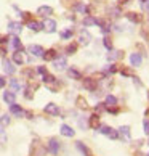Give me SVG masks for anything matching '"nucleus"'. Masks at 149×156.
<instances>
[{
  "label": "nucleus",
  "mask_w": 149,
  "mask_h": 156,
  "mask_svg": "<svg viewBox=\"0 0 149 156\" xmlns=\"http://www.w3.org/2000/svg\"><path fill=\"white\" fill-rule=\"evenodd\" d=\"M146 156H149V153H147V154H146Z\"/></svg>",
  "instance_id": "59"
},
{
  "label": "nucleus",
  "mask_w": 149,
  "mask_h": 156,
  "mask_svg": "<svg viewBox=\"0 0 149 156\" xmlns=\"http://www.w3.org/2000/svg\"><path fill=\"white\" fill-rule=\"evenodd\" d=\"M27 27H29L32 32H40V31H43L42 23H40V21H34V20L27 21Z\"/></svg>",
  "instance_id": "26"
},
{
  "label": "nucleus",
  "mask_w": 149,
  "mask_h": 156,
  "mask_svg": "<svg viewBox=\"0 0 149 156\" xmlns=\"http://www.w3.org/2000/svg\"><path fill=\"white\" fill-rule=\"evenodd\" d=\"M36 73H37V74H40V76H43V74H47L48 71H47V68H45V66H37Z\"/></svg>",
  "instance_id": "49"
},
{
  "label": "nucleus",
  "mask_w": 149,
  "mask_h": 156,
  "mask_svg": "<svg viewBox=\"0 0 149 156\" xmlns=\"http://www.w3.org/2000/svg\"><path fill=\"white\" fill-rule=\"evenodd\" d=\"M82 84H83V89L88 90V92H96V89H98V80L93 79V77L82 79Z\"/></svg>",
  "instance_id": "6"
},
{
  "label": "nucleus",
  "mask_w": 149,
  "mask_h": 156,
  "mask_svg": "<svg viewBox=\"0 0 149 156\" xmlns=\"http://www.w3.org/2000/svg\"><path fill=\"white\" fill-rule=\"evenodd\" d=\"M146 116H149V109H146Z\"/></svg>",
  "instance_id": "57"
},
{
  "label": "nucleus",
  "mask_w": 149,
  "mask_h": 156,
  "mask_svg": "<svg viewBox=\"0 0 149 156\" xmlns=\"http://www.w3.org/2000/svg\"><path fill=\"white\" fill-rule=\"evenodd\" d=\"M147 100H149V92H147Z\"/></svg>",
  "instance_id": "58"
},
{
  "label": "nucleus",
  "mask_w": 149,
  "mask_h": 156,
  "mask_svg": "<svg viewBox=\"0 0 149 156\" xmlns=\"http://www.w3.org/2000/svg\"><path fill=\"white\" fill-rule=\"evenodd\" d=\"M36 69H32V68H26V69H22L21 71V76L24 77V79H27V80H32L34 77H36Z\"/></svg>",
  "instance_id": "32"
},
{
  "label": "nucleus",
  "mask_w": 149,
  "mask_h": 156,
  "mask_svg": "<svg viewBox=\"0 0 149 156\" xmlns=\"http://www.w3.org/2000/svg\"><path fill=\"white\" fill-rule=\"evenodd\" d=\"M76 105H77L79 109H88V101L85 100L82 95H79V97L76 98Z\"/></svg>",
  "instance_id": "35"
},
{
  "label": "nucleus",
  "mask_w": 149,
  "mask_h": 156,
  "mask_svg": "<svg viewBox=\"0 0 149 156\" xmlns=\"http://www.w3.org/2000/svg\"><path fill=\"white\" fill-rule=\"evenodd\" d=\"M10 114L15 118H24V108H22L21 105H18V103H11L10 105Z\"/></svg>",
  "instance_id": "12"
},
{
  "label": "nucleus",
  "mask_w": 149,
  "mask_h": 156,
  "mask_svg": "<svg viewBox=\"0 0 149 156\" xmlns=\"http://www.w3.org/2000/svg\"><path fill=\"white\" fill-rule=\"evenodd\" d=\"M147 18H149V16H147Z\"/></svg>",
  "instance_id": "62"
},
{
  "label": "nucleus",
  "mask_w": 149,
  "mask_h": 156,
  "mask_svg": "<svg viewBox=\"0 0 149 156\" xmlns=\"http://www.w3.org/2000/svg\"><path fill=\"white\" fill-rule=\"evenodd\" d=\"M10 42V37L8 36H3V34H0V45H7Z\"/></svg>",
  "instance_id": "47"
},
{
  "label": "nucleus",
  "mask_w": 149,
  "mask_h": 156,
  "mask_svg": "<svg viewBox=\"0 0 149 156\" xmlns=\"http://www.w3.org/2000/svg\"><path fill=\"white\" fill-rule=\"evenodd\" d=\"M7 143V132H5V127H0V147H3Z\"/></svg>",
  "instance_id": "40"
},
{
  "label": "nucleus",
  "mask_w": 149,
  "mask_h": 156,
  "mask_svg": "<svg viewBox=\"0 0 149 156\" xmlns=\"http://www.w3.org/2000/svg\"><path fill=\"white\" fill-rule=\"evenodd\" d=\"M124 56V53L120 50H109V55H107V61H111V63H114V61H117V60H120Z\"/></svg>",
  "instance_id": "28"
},
{
  "label": "nucleus",
  "mask_w": 149,
  "mask_h": 156,
  "mask_svg": "<svg viewBox=\"0 0 149 156\" xmlns=\"http://www.w3.org/2000/svg\"><path fill=\"white\" fill-rule=\"evenodd\" d=\"M66 71H67V76H69L71 79H74V80H82L83 79V74L76 68H67Z\"/></svg>",
  "instance_id": "20"
},
{
  "label": "nucleus",
  "mask_w": 149,
  "mask_h": 156,
  "mask_svg": "<svg viewBox=\"0 0 149 156\" xmlns=\"http://www.w3.org/2000/svg\"><path fill=\"white\" fill-rule=\"evenodd\" d=\"M117 103H119V100H117V97H114V95H106V98H104V105H106V108H111V106H117Z\"/></svg>",
  "instance_id": "33"
},
{
  "label": "nucleus",
  "mask_w": 149,
  "mask_h": 156,
  "mask_svg": "<svg viewBox=\"0 0 149 156\" xmlns=\"http://www.w3.org/2000/svg\"><path fill=\"white\" fill-rule=\"evenodd\" d=\"M103 111H106V105H104V103H98V105H96L95 106V113H103Z\"/></svg>",
  "instance_id": "45"
},
{
  "label": "nucleus",
  "mask_w": 149,
  "mask_h": 156,
  "mask_svg": "<svg viewBox=\"0 0 149 156\" xmlns=\"http://www.w3.org/2000/svg\"><path fill=\"white\" fill-rule=\"evenodd\" d=\"M43 111L47 114H50V116H59L61 114V109H59V106L56 105V103H47L45 108H43Z\"/></svg>",
  "instance_id": "13"
},
{
  "label": "nucleus",
  "mask_w": 149,
  "mask_h": 156,
  "mask_svg": "<svg viewBox=\"0 0 149 156\" xmlns=\"http://www.w3.org/2000/svg\"><path fill=\"white\" fill-rule=\"evenodd\" d=\"M103 45H104L107 50H112V40H111V37H104V39H103Z\"/></svg>",
  "instance_id": "44"
},
{
  "label": "nucleus",
  "mask_w": 149,
  "mask_h": 156,
  "mask_svg": "<svg viewBox=\"0 0 149 156\" xmlns=\"http://www.w3.org/2000/svg\"><path fill=\"white\" fill-rule=\"evenodd\" d=\"M119 138H122L124 142H130L131 140V130H130V126H120L119 129Z\"/></svg>",
  "instance_id": "9"
},
{
  "label": "nucleus",
  "mask_w": 149,
  "mask_h": 156,
  "mask_svg": "<svg viewBox=\"0 0 149 156\" xmlns=\"http://www.w3.org/2000/svg\"><path fill=\"white\" fill-rule=\"evenodd\" d=\"M24 118L26 119H34V113L29 111V109H24Z\"/></svg>",
  "instance_id": "50"
},
{
  "label": "nucleus",
  "mask_w": 149,
  "mask_h": 156,
  "mask_svg": "<svg viewBox=\"0 0 149 156\" xmlns=\"http://www.w3.org/2000/svg\"><path fill=\"white\" fill-rule=\"evenodd\" d=\"M8 85H10V90L15 92V94L21 90V82H19V80L16 79V77H11V79L8 80Z\"/></svg>",
  "instance_id": "31"
},
{
  "label": "nucleus",
  "mask_w": 149,
  "mask_h": 156,
  "mask_svg": "<svg viewBox=\"0 0 149 156\" xmlns=\"http://www.w3.org/2000/svg\"><path fill=\"white\" fill-rule=\"evenodd\" d=\"M76 148L79 150L80 153H82L83 156H93V153H91V150L85 145L83 142H76Z\"/></svg>",
  "instance_id": "24"
},
{
  "label": "nucleus",
  "mask_w": 149,
  "mask_h": 156,
  "mask_svg": "<svg viewBox=\"0 0 149 156\" xmlns=\"http://www.w3.org/2000/svg\"><path fill=\"white\" fill-rule=\"evenodd\" d=\"M2 68H3V73H5V74H8V76H13V74L16 73V66H15V63L11 61V60L3 58V61H2Z\"/></svg>",
  "instance_id": "10"
},
{
  "label": "nucleus",
  "mask_w": 149,
  "mask_h": 156,
  "mask_svg": "<svg viewBox=\"0 0 149 156\" xmlns=\"http://www.w3.org/2000/svg\"><path fill=\"white\" fill-rule=\"evenodd\" d=\"M117 71H119V68H117L116 65H114V63H111V65H107V66L104 68L103 74H104V76H109V74H111V76H112V74H116Z\"/></svg>",
  "instance_id": "37"
},
{
  "label": "nucleus",
  "mask_w": 149,
  "mask_h": 156,
  "mask_svg": "<svg viewBox=\"0 0 149 156\" xmlns=\"http://www.w3.org/2000/svg\"><path fill=\"white\" fill-rule=\"evenodd\" d=\"M141 8H143V10H149V2H144V3H141Z\"/></svg>",
  "instance_id": "54"
},
{
  "label": "nucleus",
  "mask_w": 149,
  "mask_h": 156,
  "mask_svg": "<svg viewBox=\"0 0 149 156\" xmlns=\"http://www.w3.org/2000/svg\"><path fill=\"white\" fill-rule=\"evenodd\" d=\"M125 18H127L130 23H133V24H140V23L143 21V16L140 13H135V11H130V13L125 15Z\"/></svg>",
  "instance_id": "22"
},
{
  "label": "nucleus",
  "mask_w": 149,
  "mask_h": 156,
  "mask_svg": "<svg viewBox=\"0 0 149 156\" xmlns=\"http://www.w3.org/2000/svg\"><path fill=\"white\" fill-rule=\"evenodd\" d=\"M106 111L111 113V114H119L120 113V108L119 106H111V108H106Z\"/></svg>",
  "instance_id": "46"
},
{
  "label": "nucleus",
  "mask_w": 149,
  "mask_h": 156,
  "mask_svg": "<svg viewBox=\"0 0 149 156\" xmlns=\"http://www.w3.org/2000/svg\"><path fill=\"white\" fill-rule=\"evenodd\" d=\"M7 27H8V32L11 36H19L22 31V23L21 21H10Z\"/></svg>",
  "instance_id": "5"
},
{
  "label": "nucleus",
  "mask_w": 149,
  "mask_h": 156,
  "mask_svg": "<svg viewBox=\"0 0 149 156\" xmlns=\"http://www.w3.org/2000/svg\"><path fill=\"white\" fill-rule=\"evenodd\" d=\"M59 134H61L63 137L72 138L74 135H76V130H74V129H72L71 126H67V124H63V126L59 127Z\"/></svg>",
  "instance_id": "16"
},
{
  "label": "nucleus",
  "mask_w": 149,
  "mask_h": 156,
  "mask_svg": "<svg viewBox=\"0 0 149 156\" xmlns=\"http://www.w3.org/2000/svg\"><path fill=\"white\" fill-rule=\"evenodd\" d=\"M119 73L122 74L124 77H133V73H131L130 69H127V68H122V69H119Z\"/></svg>",
  "instance_id": "43"
},
{
  "label": "nucleus",
  "mask_w": 149,
  "mask_h": 156,
  "mask_svg": "<svg viewBox=\"0 0 149 156\" xmlns=\"http://www.w3.org/2000/svg\"><path fill=\"white\" fill-rule=\"evenodd\" d=\"M77 45H85V47H87V45L91 42V34L87 31V29H82L79 32V37H77Z\"/></svg>",
  "instance_id": "8"
},
{
  "label": "nucleus",
  "mask_w": 149,
  "mask_h": 156,
  "mask_svg": "<svg viewBox=\"0 0 149 156\" xmlns=\"http://www.w3.org/2000/svg\"><path fill=\"white\" fill-rule=\"evenodd\" d=\"M10 44H11V47H13L15 51H22V44H21V39L18 36L10 37Z\"/></svg>",
  "instance_id": "25"
},
{
  "label": "nucleus",
  "mask_w": 149,
  "mask_h": 156,
  "mask_svg": "<svg viewBox=\"0 0 149 156\" xmlns=\"http://www.w3.org/2000/svg\"><path fill=\"white\" fill-rule=\"evenodd\" d=\"M56 56H58V53H56V50L55 48H48V50H45L43 51V55H42V58L45 61H53Z\"/></svg>",
  "instance_id": "27"
},
{
  "label": "nucleus",
  "mask_w": 149,
  "mask_h": 156,
  "mask_svg": "<svg viewBox=\"0 0 149 156\" xmlns=\"http://www.w3.org/2000/svg\"><path fill=\"white\" fill-rule=\"evenodd\" d=\"M130 65L133 68H138L143 65V55L138 53V51H135V53H130Z\"/></svg>",
  "instance_id": "15"
},
{
  "label": "nucleus",
  "mask_w": 149,
  "mask_h": 156,
  "mask_svg": "<svg viewBox=\"0 0 149 156\" xmlns=\"http://www.w3.org/2000/svg\"><path fill=\"white\" fill-rule=\"evenodd\" d=\"M88 127L98 130V127H100V114L98 113H93L88 116Z\"/></svg>",
  "instance_id": "19"
},
{
  "label": "nucleus",
  "mask_w": 149,
  "mask_h": 156,
  "mask_svg": "<svg viewBox=\"0 0 149 156\" xmlns=\"http://www.w3.org/2000/svg\"><path fill=\"white\" fill-rule=\"evenodd\" d=\"M74 11H77L80 15H90V7L85 2H77L74 5Z\"/></svg>",
  "instance_id": "17"
},
{
  "label": "nucleus",
  "mask_w": 149,
  "mask_h": 156,
  "mask_svg": "<svg viewBox=\"0 0 149 156\" xmlns=\"http://www.w3.org/2000/svg\"><path fill=\"white\" fill-rule=\"evenodd\" d=\"M79 126H80V129H82V130L88 129V119H85V118H79Z\"/></svg>",
  "instance_id": "42"
},
{
  "label": "nucleus",
  "mask_w": 149,
  "mask_h": 156,
  "mask_svg": "<svg viewBox=\"0 0 149 156\" xmlns=\"http://www.w3.org/2000/svg\"><path fill=\"white\" fill-rule=\"evenodd\" d=\"M8 80L5 79V76H0V89H5V85H7Z\"/></svg>",
  "instance_id": "51"
},
{
  "label": "nucleus",
  "mask_w": 149,
  "mask_h": 156,
  "mask_svg": "<svg viewBox=\"0 0 149 156\" xmlns=\"http://www.w3.org/2000/svg\"><path fill=\"white\" fill-rule=\"evenodd\" d=\"M0 56H2V58H5V56H7V48H5L3 45H0Z\"/></svg>",
  "instance_id": "52"
},
{
  "label": "nucleus",
  "mask_w": 149,
  "mask_h": 156,
  "mask_svg": "<svg viewBox=\"0 0 149 156\" xmlns=\"http://www.w3.org/2000/svg\"><path fill=\"white\" fill-rule=\"evenodd\" d=\"M24 98H26V100H32V98H34V92H32V89L29 87V85L24 89Z\"/></svg>",
  "instance_id": "41"
},
{
  "label": "nucleus",
  "mask_w": 149,
  "mask_h": 156,
  "mask_svg": "<svg viewBox=\"0 0 149 156\" xmlns=\"http://www.w3.org/2000/svg\"><path fill=\"white\" fill-rule=\"evenodd\" d=\"M135 156H138V154H135Z\"/></svg>",
  "instance_id": "60"
},
{
  "label": "nucleus",
  "mask_w": 149,
  "mask_h": 156,
  "mask_svg": "<svg viewBox=\"0 0 149 156\" xmlns=\"http://www.w3.org/2000/svg\"><path fill=\"white\" fill-rule=\"evenodd\" d=\"M130 2H131V0H119V5H127Z\"/></svg>",
  "instance_id": "55"
},
{
  "label": "nucleus",
  "mask_w": 149,
  "mask_h": 156,
  "mask_svg": "<svg viewBox=\"0 0 149 156\" xmlns=\"http://www.w3.org/2000/svg\"><path fill=\"white\" fill-rule=\"evenodd\" d=\"M27 51H29V53H31L32 56H36V58H42V55H43L45 48L42 47V45L31 44V45H27Z\"/></svg>",
  "instance_id": "7"
},
{
  "label": "nucleus",
  "mask_w": 149,
  "mask_h": 156,
  "mask_svg": "<svg viewBox=\"0 0 149 156\" xmlns=\"http://www.w3.org/2000/svg\"><path fill=\"white\" fill-rule=\"evenodd\" d=\"M59 150H61V142L56 137H51L50 140H48V143H47V153L56 156V154L59 153Z\"/></svg>",
  "instance_id": "1"
},
{
  "label": "nucleus",
  "mask_w": 149,
  "mask_h": 156,
  "mask_svg": "<svg viewBox=\"0 0 149 156\" xmlns=\"http://www.w3.org/2000/svg\"><path fill=\"white\" fill-rule=\"evenodd\" d=\"M98 130L101 132L103 135L112 138V140H119V132L116 129H112V127H109V126H100Z\"/></svg>",
  "instance_id": "4"
},
{
  "label": "nucleus",
  "mask_w": 149,
  "mask_h": 156,
  "mask_svg": "<svg viewBox=\"0 0 149 156\" xmlns=\"http://www.w3.org/2000/svg\"><path fill=\"white\" fill-rule=\"evenodd\" d=\"M42 82L47 84V85H53V84L58 82V80H56V77L53 76V74L47 73V74H43V76H42Z\"/></svg>",
  "instance_id": "34"
},
{
  "label": "nucleus",
  "mask_w": 149,
  "mask_h": 156,
  "mask_svg": "<svg viewBox=\"0 0 149 156\" xmlns=\"http://www.w3.org/2000/svg\"><path fill=\"white\" fill-rule=\"evenodd\" d=\"M72 36H74V27H67V29H64V31L59 32V37H61L63 40H69Z\"/></svg>",
  "instance_id": "36"
},
{
  "label": "nucleus",
  "mask_w": 149,
  "mask_h": 156,
  "mask_svg": "<svg viewBox=\"0 0 149 156\" xmlns=\"http://www.w3.org/2000/svg\"><path fill=\"white\" fill-rule=\"evenodd\" d=\"M37 15L39 16H43V18H48L50 15H53V8L48 7V5H42V7L37 8Z\"/></svg>",
  "instance_id": "21"
},
{
  "label": "nucleus",
  "mask_w": 149,
  "mask_h": 156,
  "mask_svg": "<svg viewBox=\"0 0 149 156\" xmlns=\"http://www.w3.org/2000/svg\"><path fill=\"white\" fill-rule=\"evenodd\" d=\"M3 101L7 103V105H11V103H16V94L11 90H5L3 92Z\"/></svg>",
  "instance_id": "23"
},
{
  "label": "nucleus",
  "mask_w": 149,
  "mask_h": 156,
  "mask_svg": "<svg viewBox=\"0 0 149 156\" xmlns=\"http://www.w3.org/2000/svg\"><path fill=\"white\" fill-rule=\"evenodd\" d=\"M42 26H43V31L47 32V34L56 32V21L51 20V18H45L43 23H42Z\"/></svg>",
  "instance_id": "11"
},
{
  "label": "nucleus",
  "mask_w": 149,
  "mask_h": 156,
  "mask_svg": "<svg viewBox=\"0 0 149 156\" xmlns=\"http://www.w3.org/2000/svg\"><path fill=\"white\" fill-rule=\"evenodd\" d=\"M140 2H141V3H144V2H149V0H140Z\"/></svg>",
  "instance_id": "56"
},
{
  "label": "nucleus",
  "mask_w": 149,
  "mask_h": 156,
  "mask_svg": "<svg viewBox=\"0 0 149 156\" xmlns=\"http://www.w3.org/2000/svg\"><path fill=\"white\" fill-rule=\"evenodd\" d=\"M107 15H109L111 18H120V16H122V8H120V5H111V7H107Z\"/></svg>",
  "instance_id": "18"
},
{
  "label": "nucleus",
  "mask_w": 149,
  "mask_h": 156,
  "mask_svg": "<svg viewBox=\"0 0 149 156\" xmlns=\"http://www.w3.org/2000/svg\"><path fill=\"white\" fill-rule=\"evenodd\" d=\"M45 154H47V147H43L42 143H39V140L32 142L31 156H45Z\"/></svg>",
  "instance_id": "3"
},
{
  "label": "nucleus",
  "mask_w": 149,
  "mask_h": 156,
  "mask_svg": "<svg viewBox=\"0 0 149 156\" xmlns=\"http://www.w3.org/2000/svg\"><path fill=\"white\" fill-rule=\"evenodd\" d=\"M147 143H149V140H147Z\"/></svg>",
  "instance_id": "61"
},
{
  "label": "nucleus",
  "mask_w": 149,
  "mask_h": 156,
  "mask_svg": "<svg viewBox=\"0 0 149 156\" xmlns=\"http://www.w3.org/2000/svg\"><path fill=\"white\" fill-rule=\"evenodd\" d=\"M77 48H79V45L76 44V42H74V44H69V45H67V47H66V55H76L77 53Z\"/></svg>",
  "instance_id": "38"
},
{
  "label": "nucleus",
  "mask_w": 149,
  "mask_h": 156,
  "mask_svg": "<svg viewBox=\"0 0 149 156\" xmlns=\"http://www.w3.org/2000/svg\"><path fill=\"white\" fill-rule=\"evenodd\" d=\"M82 24L85 27H91V26H96V18L93 15H85L83 20H82Z\"/></svg>",
  "instance_id": "29"
},
{
  "label": "nucleus",
  "mask_w": 149,
  "mask_h": 156,
  "mask_svg": "<svg viewBox=\"0 0 149 156\" xmlns=\"http://www.w3.org/2000/svg\"><path fill=\"white\" fill-rule=\"evenodd\" d=\"M143 129H144V134L149 137V119H144V121H143Z\"/></svg>",
  "instance_id": "48"
},
{
  "label": "nucleus",
  "mask_w": 149,
  "mask_h": 156,
  "mask_svg": "<svg viewBox=\"0 0 149 156\" xmlns=\"http://www.w3.org/2000/svg\"><path fill=\"white\" fill-rule=\"evenodd\" d=\"M96 26H100L101 27V32L103 34H109L111 32V23L107 21V20H103V18H96Z\"/></svg>",
  "instance_id": "14"
},
{
  "label": "nucleus",
  "mask_w": 149,
  "mask_h": 156,
  "mask_svg": "<svg viewBox=\"0 0 149 156\" xmlns=\"http://www.w3.org/2000/svg\"><path fill=\"white\" fill-rule=\"evenodd\" d=\"M131 79H133V82H135V85H138V87H143V82H141V80H140V77H131Z\"/></svg>",
  "instance_id": "53"
},
{
  "label": "nucleus",
  "mask_w": 149,
  "mask_h": 156,
  "mask_svg": "<svg viewBox=\"0 0 149 156\" xmlns=\"http://www.w3.org/2000/svg\"><path fill=\"white\" fill-rule=\"evenodd\" d=\"M51 65H53V68L56 71H64V69H67V58L64 55H58L53 61H51Z\"/></svg>",
  "instance_id": "2"
},
{
  "label": "nucleus",
  "mask_w": 149,
  "mask_h": 156,
  "mask_svg": "<svg viewBox=\"0 0 149 156\" xmlns=\"http://www.w3.org/2000/svg\"><path fill=\"white\" fill-rule=\"evenodd\" d=\"M10 122H11L10 114H2L0 116V127H7V126H10Z\"/></svg>",
  "instance_id": "39"
},
{
  "label": "nucleus",
  "mask_w": 149,
  "mask_h": 156,
  "mask_svg": "<svg viewBox=\"0 0 149 156\" xmlns=\"http://www.w3.org/2000/svg\"><path fill=\"white\" fill-rule=\"evenodd\" d=\"M11 61H13L16 66H22V65H24V56H22V51H13V58H11Z\"/></svg>",
  "instance_id": "30"
}]
</instances>
